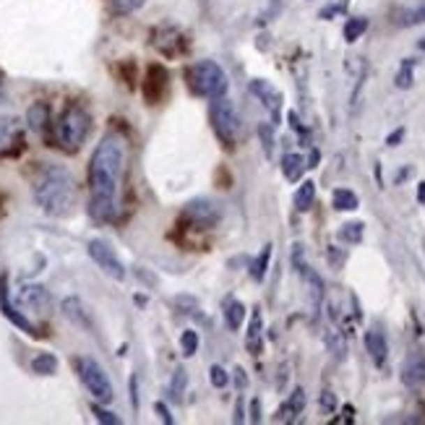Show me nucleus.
Returning <instances> with one entry per match:
<instances>
[{"label":"nucleus","instance_id":"32","mask_svg":"<svg viewBox=\"0 0 425 425\" xmlns=\"http://www.w3.org/2000/svg\"><path fill=\"white\" fill-rule=\"evenodd\" d=\"M287 407H290V412L292 415H303V410H306V392L297 386V389H292V394H290V399H287Z\"/></svg>","mask_w":425,"mask_h":425},{"label":"nucleus","instance_id":"24","mask_svg":"<svg viewBox=\"0 0 425 425\" xmlns=\"http://www.w3.org/2000/svg\"><path fill=\"white\" fill-rule=\"evenodd\" d=\"M27 120H29V126L37 133H42L45 131V126L50 123V110H47V105L45 102H34L29 107V115H27Z\"/></svg>","mask_w":425,"mask_h":425},{"label":"nucleus","instance_id":"26","mask_svg":"<svg viewBox=\"0 0 425 425\" xmlns=\"http://www.w3.org/2000/svg\"><path fill=\"white\" fill-rule=\"evenodd\" d=\"M324 342H327L329 352L336 357V360H345L347 357V339L342 331H327V336H324Z\"/></svg>","mask_w":425,"mask_h":425},{"label":"nucleus","instance_id":"16","mask_svg":"<svg viewBox=\"0 0 425 425\" xmlns=\"http://www.w3.org/2000/svg\"><path fill=\"white\" fill-rule=\"evenodd\" d=\"M366 350L368 355H371V360L376 363L378 368H384L386 357H389V345H386V336L381 334V331H368L366 334Z\"/></svg>","mask_w":425,"mask_h":425},{"label":"nucleus","instance_id":"42","mask_svg":"<svg viewBox=\"0 0 425 425\" xmlns=\"http://www.w3.org/2000/svg\"><path fill=\"white\" fill-rule=\"evenodd\" d=\"M287 120H290V126H292V128H295L297 133H300V136H306V133H308V131L303 128V126H300V120H297L295 112H290V115H287Z\"/></svg>","mask_w":425,"mask_h":425},{"label":"nucleus","instance_id":"22","mask_svg":"<svg viewBox=\"0 0 425 425\" xmlns=\"http://www.w3.org/2000/svg\"><path fill=\"white\" fill-rule=\"evenodd\" d=\"M316 201V183L313 180H306L300 188L295 191V209L297 211H308Z\"/></svg>","mask_w":425,"mask_h":425},{"label":"nucleus","instance_id":"36","mask_svg":"<svg viewBox=\"0 0 425 425\" xmlns=\"http://www.w3.org/2000/svg\"><path fill=\"white\" fill-rule=\"evenodd\" d=\"M336 407H339V402H336V394L334 392H321V410L327 412V415H334Z\"/></svg>","mask_w":425,"mask_h":425},{"label":"nucleus","instance_id":"18","mask_svg":"<svg viewBox=\"0 0 425 425\" xmlns=\"http://www.w3.org/2000/svg\"><path fill=\"white\" fill-rule=\"evenodd\" d=\"M303 172H306V159L300 157V154H285V159H282V175L290 183H297V180L303 178Z\"/></svg>","mask_w":425,"mask_h":425},{"label":"nucleus","instance_id":"44","mask_svg":"<svg viewBox=\"0 0 425 425\" xmlns=\"http://www.w3.org/2000/svg\"><path fill=\"white\" fill-rule=\"evenodd\" d=\"M246 420V410H243V402L237 399V405H235V423H243Z\"/></svg>","mask_w":425,"mask_h":425},{"label":"nucleus","instance_id":"13","mask_svg":"<svg viewBox=\"0 0 425 425\" xmlns=\"http://www.w3.org/2000/svg\"><path fill=\"white\" fill-rule=\"evenodd\" d=\"M21 144V123L16 118H0V157L13 154Z\"/></svg>","mask_w":425,"mask_h":425},{"label":"nucleus","instance_id":"45","mask_svg":"<svg viewBox=\"0 0 425 425\" xmlns=\"http://www.w3.org/2000/svg\"><path fill=\"white\" fill-rule=\"evenodd\" d=\"M318 159H321V154H318V149H313V151H311V157H308V162H306V167H318Z\"/></svg>","mask_w":425,"mask_h":425},{"label":"nucleus","instance_id":"30","mask_svg":"<svg viewBox=\"0 0 425 425\" xmlns=\"http://www.w3.org/2000/svg\"><path fill=\"white\" fill-rule=\"evenodd\" d=\"M180 350H183V355L186 357H193L198 350V334L193 329H186L183 334H180Z\"/></svg>","mask_w":425,"mask_h":425},{"label":"nucleus","instance_id":"48","mask_svg":"<svg viewBox=\"0 0 425 425\" xmlns=\"http://www.w3.org/2000/svg\"><path fill=\"white\" fill-rule=\"evenodd\" d=\"M407 175H412V167H405V170H402V172H399V175H396V178H394L396 186H399V183H402V180L407 178Z\"/></svg>","mask_w":425,"mask_h":425},{"label":"nucleus","instance_id":"37","mask_svg":"<svg viewBox=\"0 0 425 425\" xmlns=\"http://www.w3.org/2000/svg\"><path fill=\"white\" fill-rule=\"evenodd\" d=\"M147 0H112V6L118 13H133V10H139Z\"/></svg>","mask_w":425,"mask_h":425},{"label":"nucleus","instance_id":"20","mask_svg":"<svg viewBox=\"0 0 425 425\" xmlns=\"http://www.w3.org/2000/svg\"><path fill=\"white\" fill-rule=\"evenodd\" d=\"M331 207H334L336 211H355V209L360 207V198L355 196V191L336 188L334 193H331Z\"/></svg>","mask_w":425,"mask_h":425},{"label":"nucleus","instance_id":"7","mask_svg":"<svg viewBox=\"0 0 425 425\" xmlns=\"http://www.w3.org/2000/svg\"><path fill=\"white\" fill-rule=\"evenodd\" d=\"M87 248H89L91 261H94L107 277L118 279V282L126 279V267H123V261L118 258V253L110 248V243H105V240H89Z\"/></svg>","mask_w":425,"mask_h":425},{"label":"nucleus","instance_id":"17","mask_svg":"<svg viewBox=\"0 0 425 425\" xmlns=\"http://www.w3.org/2000/svg\"><path fill=\"white\" fill-rule=\"evenodd\" d=\"M246 347L251 355H261V350H264V321H261V313H258V311H253L251 324H248Z\"/></svg>","mask_w":425,"mask_h":425},{"label":"nucleus","instance_id":"5","mask_svg":"<svg viewBox=\"0 0 425 425\" xmlns=\"http://www.w3.org/2000/svg\"><path fill=\"white\" fill-rule=\"evenodd\" d=\"M73 368L79 373L81 384L87 386V392L94 396V402L99 405H110L115 399V392H112V384H110L105 368L99 366L94 357H76L73 360Z\"/></svg>","mask_w":425,"mask_h":425},{"label":"nucleus","instance_id":"15","mask_svg":"<svg viewBox=\"0 0 425 425\" xmlns=\"http://www.w3.org/2000/svg\"><path fill=\"white\" fill-rule=\"evenodd\" d=\"M165 70L159 68V66H151L147 73V84H144V97H147V102H151V105H157L159 99H162V89H165Z\"/></svg>","mask_w":425,"mask_h":425},{"label":"nucleus","instance_id":"35","mask_svg":"<svg viewBox=\"0 0 425 425\" xmlns=\"http://www.w3.org/2000/svg\"><path fill=\"white\" fill-rule=\"evenodd\" d=\"M415 24H425V3L410 8L405 13V19H402V27H415Z\"/></svg>","mask_w":425,"mask_h":425},{"label":"nucleus","instance_id":"3","mask_svg":"<svg viewBox=\"0 0 425 425\" xmlns=\"http://www.w3.org/2000/svg\"><path fill=\"white\" fill-rule=\"evenodd\" d=\"M91 131V118L89 112L81 107V105H70L66 107V112L60 115L58 126H55V136L58 144L66 151H79L84 147V141Z\"/></svg>","mask_w":425,"mask_h":425},{"label":"nucleus","instance_id":"8","mask_svg":"<svg viewBox=\"0 0 425 425\" xmlns=\"http://www.w3.org/2000/svg\"><path fill=\"white\" fill-rule=\"evenodd\" d=\"M16 306L24 308V313H37L45 316L50 311V292L42 285H21L16 295Z\"/></svg>","mask_w":425,"mask_h":425},{"label":"nucleus","instance_id":"29","mask_svg":"<svg viewBox=\"0 0 425 425\" xmlns=\"http://www.w3.org/2000/svg\"><path fill=\"white\" fill-rule=\"evenodd\" d=\"M363 222H347V225H342V230H339V240L342 243H360L363 240Z\"/></svg>","mask_w":425,"mask_h":425},{"label":"nucleus","instance_id":"10","mask_svg":"<svg viewBox=\"0 0 425 425\" xmlns=\"http://www.w3.org/2000/svg\"><path fill=\"white\" fill-rule=\"evenodd\" d=\"M251 94L261 99V105L271 112V126L279 123V110H282V94H279L277 87H271V81H264V79H253L251 81Z\"/></svg>","mask_w":425,"mask_h":425},{"label":"nucleus","instance_id":"33","mask_svg":"<svg viewBox=\"0 0 425 425\" xmlns=\"http://www.w3.org/2000/svg\"><path fill=\"white\" fill-rule=\"evenodd\" d=\"M91 412H94V417H97L99 423H105V425H120V423H123V420H120L115 412L105 410V407L99 405V402H94V405H91Z\"/></svg>","mask_w":425,"mask_h":425},{"label":"nucleus","instance_id":"11","mask_svg":"<svg viewBox=\"0 0 425 425\" xmlns=\"http://www.w3.org/2000/svg\"><path fill=\"white\" fill-rule=\"evenodd\" d=\"M183 217L191 219L193 228H211V225H217L219 211L209 198H198V201H191L188 207H186V214H183Z\"/></svg>","mask_w":425,"mask_h":425},{"label":"nucleus","instance_id":"40","mask_svg":"<svg viewBox=\"0 0 425 425\" xmlns=\"http://www.w3.org/2000/svg\"><path fill=\"white\" fill-rule=\"evenodd\" d=\"M251 423H261V402L251 399Z\"/></svg>","mask_w":425,"mask_h":425},{"label":"nucleus","instance_id":"1","mask_svg":"<svg viewBox=\"0 0 425 425\" xmlns=\"http://www.w3.org/2000/svg\"><path fill=\"white\" fill-rule=\"evenodd\" d=\"M128 147L120 133H107L97 144L89 162V188H91V217L107 222L118 214L120 186L126 172Z\"/></svg>","mask_w":425,"mask_h":425},{"label":"nucleus","instance_id":"46","mask_svg":"<svg viewBox=\"0 0 425 425\" xmlns=\"http://www.w3.org/2000/svg\"><path fill=\"white\" fill-rule=\"evenodd\" d=\"M342 10V6H329V8L321 10V19H329V16H334V13H339Z\"/></svg>","mask_w":425,"mask_h":425},{"label":"nucleus","instance_id":"28","mask_svg":"<svg viewBox=\"0 0 425 425\" xmlns=\"http://www.w3.org/2000/svg\"><path fill=\"white\" fill-rule=\"evenodd\" d=\"M412 68H415V60H410V58L402 60V66H399V70H396V76H394L396 89H410V87H412V79H415Z\"/></svg>","mask_w":425,"mask_h":425},{"label":"nucleus","instance_id":"14","mask_svg":"<svg viewBox=\"0 0 425 425\" xmlns=\"http://www.w3.org/2000/svg\"><path fill=\"white\" fill-rule=\"evenodd\" d=\"M154 47L165 55V58H178L183 52V37L175 29H159L154 34Z\"/></svg>","mask_w":425,"mask_h":425},{"label":"nucleus","instance_id":"21","mask_svg":"<svg viewBox=\"0 0 425 425\" xmlns=\"http://www.w3.org/2000/svg\"><path fill=\"white\" fill-rule=\"evenodd\" d=\"M31 371L37 376H55L58 373V357L52 355V352H40L31 360Z\"/></svg>","mask_w":425,"mask_h":425},{"label":"nucleus","instance_id":"25","mask_svg":"<svg viewBox=\"0 0 425 425\" xmlns=\"http://www.w3.org/2000/svg\"><path fill=\"white\" fill-rule=\"evenodd\" d=\"M243 318H246V306L237 303V300H228V306H225V321H228L230 331H237V329L243 327Z\"/></svg>","mask_w":425,"mask_h":425},{"label":"nucleus","instance_id":"27","mask_svg":"<svg viewBox=\"0 0 425 425\" xmlns=\"http://www.w3.org/2000/svg\"><path fill=\"white\" fill-rule=\"evenodd\" d=\"M366 31H368V19H366V16H352V19H347V24H345V40L350 42V45L360 40Z\"/></svg>","mask_w":425,"mask_h":425},{"label":"nucleus","instance_id":"47","mask_svg":"<svg viewBox=\"0 0 425 425\" xmlns=\"http://www.w3.org/2000/svg\"><path fill=\"white\" fill-rule=\"evenodd\" d=\"M417 201L425 207V180H423V183H417Z\"/></svg>","mask_w":425,"mask_h":425},{"label":"nucleus","instance_id":"49","mask_svg":"<svg viewBox=\"0 0 425 425\" xmlns=\"http://www.w3.org/2000/svg\"><path fill=\"white\" fill-rule=\"evenodd\" d=\"M420 50H425V37H423V42H420Z\"/></svg>","mask_w":425,"mask_h":425},{"label":"nucleus","instance_id":"43","mask_svg":"<svg viewBox=\"0 0 425 425\" xmlns=\"http://www.w3.org/2000/svg\"><path fill=\"white\" fill-rule=\"evenodd\" d=\"M329 261L334 264V269H339V267H342V261H345V253H339V251H334V248H331V251H329Z\"/></svg>","mask_w":425,"mask_h":425},{"label":"nucleus","instance_id":"38","mask_svg":"<svg viewBox=\"0 0 425 425\" xmlns=\"http://www.w3.org/2000/svg\"><path fill=\"white\" fill-rule=\"evenodd\" d=\"M154 412L162 417V423H165V425L175 423V420H172V415H170V410H167V405H165V402H157V405H154Z\"/></svg>","mask_w":425,"mask_h":425},{"label":"nucleus","instance_id":"6","mask_svg":"<svg viewBox=\"0 0 425 425\" xmlns=\"http://www.w3.org/2000/svg\"><path fill=\"white\" fill-rule=\"evenodd\" d=\"M209 115H211V126L217 131L219 141L228 149H235L237 133H240V118H237L235 105H232L228 97H217L211 102Z\"/></svg>","mask_w":425,"mask_h":425},{"label":"nucleus","instance_id":"34","mask_svg":"<svg viewBox=\"0 0 425 425\" xmlns=\"http://www.w3.org/2000/svg\"><path fill=\"white\" fill-rule=\"evenodd\" d=\"M209 381H211L214 389H225L230 384V373L222 366H211L209 368Z\"/></svg>","mask_w":425,"mask_h":425},{"label":"nucleus","instance_id":"41","mask_svg":"<svg viewBox=\"0 0 425 425\" xmlns=\"http://www.w3.org/2000/svg\"><path fill=\"white\" fill-rule=\"evenodd\" d=\"M235 386L237 389H246L248 386V376H246V371H243V368H235Z\"/></svg>","mask_w":425,"mask_h":425},{"label":"nucleus","instance_id":"12","mask_svg":"<svg viewBox=\"0 0 425 425\" xmlns=\"http://www.w3.org/2000/svg\"><path fill=\"white\" fill-rule=\"evenodd\" d=\"M402 384L407 389H420L425 384V355L423 352H410L402 363Z\"/></svg>","mask_w":425,"mask_h":425},{"label":"nucleus","instance_id":"39","mask_svg":"<svg viewBox=\"0 0 425 425\" xmlns=\"http://www.w3.org/2000/svg\"><path fill=\"white\" fill-rule=\"evenodd\" d=\"M405 139V128H396L394 133H389V139H386V147H399V141Z\"/></svg>","mask_w":425,"mask_h":425},{"label":"nucleus","instance_id":"2","mask_svg":"<svg viewBox=\"0 0 425 425\" xmlns=\"http://www.w3.org/2000/svg\"><path fill=\"white\" fill-rule=\"evenodd\" d=\"M34 201L52 217H66L76 204V180L66 167L47 165L34 180Z\"/></svg>","mask_w":425,"mask_h":425},{"label":"nucleus","instance_id":"9","mask_svg":"<svg viewBox=\"0 0 425 425\" xmlns=\"http://www.w3.org/2000/svg\"><path fill=\"white\" fill-rule=\"evenodd\" d=\"M0 311H3V316L8 318L13 327H19L21 331H27V334H31V336H42L40 331H37V327L27 318V313H21V308L10 303L8 282H6V277H0Z\"/></svg>","mask_w":425,"mask_h":425},{"label":"nucleus","instance_id":"23","mask_svg":"<svg viewBox=\"0 0 425 425\" xmlns=\"http://www.w3.org/2000/svg\"><path fill=\"white\" fill-rule=\"evenodd\" d=\"M271 251H274V246H271V243H267V246H264V251L256 256V261L251 264V277L256 279V282H264V277H267L269 261H271Z\"/></svg>","mask_w":425,"mask_h":425},{"label":"nucleus","instance_id":"31","mask_svg":"<svg viewBox=\"0 0 425 425\" xmlns=\"http://www.w3.org/2000/svg\"><path fill=\"white\" fill-rule=\"evenodd\" d=\"M258 139L264 144L267 157H271V154H274V126H271V123H261V126H258Z\"/></svg>","mask_w":425,"mask_h":425},{"label":"nucleus","instance_id":"4","mask_svg":"<svg viewBox=\"0 0 425 425\" xmlns=\"http://www.w3.org/2000/svg\"><path fill=\"white\" fill-rule=\"evenodd\" d=\"M188 79V87L196 94L201 97H209V99H217V97H225L228 94V73L219 68L214 60H201V63H193L186 73Z\"/></svg>","mask_w":425,"mask_h":425},{"label":"nucleus","instance_id":"19","mask_svg":"<svg viewBox=\"0 0 425 425\" xmlns=\"http://www.w3.org/2000/svg\"><path fill=\"white\" fill-rule=\"evenodd\" d=\"M63 313H66V318H70L73 324L89 329V316H87V311H84L79 297H66V300H63Z\"/></svg>","mask_w":425,"mask_h":425}]
</instances>
